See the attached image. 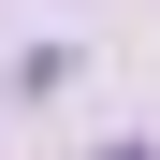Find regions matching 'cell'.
Instances as JSON below:
<instances>
[{
    "label": "cell",
    "instance_id": "6da1fadb",
    "mask_svg": "<svg viewBox=\"0 0 160 160\" xmlns=\"http://www.w3.org/2000/svg\"><path fill=\"white\" fill-rule=\"evenodd\" d=\"M88 160H146V146H88Z\"/></svg>",
    "mask_w": 160,
    "mask_h": 160
}]
</instances>
